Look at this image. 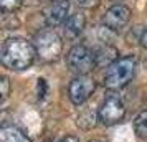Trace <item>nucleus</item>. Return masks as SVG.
<instances>
[{"label":"nucleus","instance_id":"f257e3e1","mask_svg":"<svg viewBox=\"0 0 147 142\" xmlns=\"http://www.w3.org/2000/svg\"><path fill=\"white\" fill-rule=\"evenodd\" d=\"M36 58L35 45L23 38H8L0 50L2 65L12 71H23L33 65Z\"/></svg>","mask_w":147,"mask_h":142},{"label":"nucleus","instance_id":"f03ea898","mask_svg":"<svg viewBox=\"0 0 147 142\" xmlns=\"http://www.w3.org/2000/svg\"><path fill=\"white\" fill-rule=\"evenodd\" d=\"M136 75V58L122 56L117 58L111 66H107L104 75V86L111 91H117L127 86Z\"/></svg>","mask_w":147,"mask_h":142},{"label":"nucleus","instance_id":"7ed1b4c3","mask_svg":"<svg viewBox=\"0 0 147 142\" xmlns=\"http://www.w3.org/2000/svg\"><path fill=\"white\" fill-rule=\"evenodd\" d=\"M35 50L43 63H53L63 51V41L53 28H45L35 36Z\"/></svg>","mask_w":147,"mask_h":142},{"label":"nucleus","instance_id":"20e7f679","mask_svg":"<svg viewBox=\"0 0 147 142\" xmlns=\"http://www.w3.org/2000/svg\"><path fill=\"white\" fill-rule=\"evenodd\" d=\"M66 65L69 68V71L76 73L78 76L88 75L96 66L94 51H91L84 45H74L66 55Z\"/></svg>","mask_w":147,"mask_h":142},{"label":"nucleus","instance_id":"39448f33","mask_svg":"<svg viewBox=\"0 0 147 142\" xmlns=\"http://www.w3.org/2000/svg\"><path fill=\"white\" fill-rule=\"evenodd\" d=\"M124 116H126V106L122 99L117 94H109L98 111V121L104 126H114L122 121Z\"/></svg>","mask_w":147,"mask_h":142},{"label":"nucleus","instance_id":"423d86ee","mask_svg":"<svg viewBox=\"0 0 147 142\" xmlns=\"http://www.w3.org/2000/svg\"><path fill=\"white\" fill-rule=\"evenodd\" d=\"M96 89V81H94L91 76L83 75V76H76L73 81L69 83V88H68V96L74 106H81L83 102H86L91 94Z\"/></svg>","mask_w":147,"mask_h":142},{"label":"nucleus","instance_id":"0eeeda50","mask_svg":"<svg viewBox=\"0 0 147 142\" xmlns=\"http://www.w3.org/2000/svg\"><path fill=\"white\" fill-rule=\"evenodd\" d=\"M129 20H131V10L122 3H117V5L107 8L102 17L104 27H107V30H114V32L124 28L129 23Z\"/></svg>","mask_w":147,"mask_h":142},{"label":"nucleus","instance_id":"6e6552de","mask_svg":"<svg viewBox=\"0 0 147 142\" xmlns=\"http://www.w3.org/2000/svg\"><path fill=\"white\" fill-rule=\"evenodd\" d=\"M68 12H69V2L68 0H56L47 10V23L50 27H56V25L65 23L69 17Z\"/></svg>","mask_w":147,"mask_h":142},{"label":"nucleus","instance_id":"1a4fd4ad","mask_svg":"<svg viewBox=\"0 0 147 142\" xmlns=\"http://www.w3.org/2000/svg\"><path fill=\"white\" fill-rule=\"evenodd\" d=\"M86 25V18L81 12H76V13L69 15L68 20L65 22V32H66L69 36H78V35L83 32V28Z\"/></svg>","mask_w":147,"mask_h":142},{"label":"nucleus","instance_id":"9d476101","mask_svg":"<svg viewBox=\"0 0 147 142\" xmlns=\"http://www.w3.org/2000/svg\"><path fill=\"white\" fill-rule=\"evenodd\" d=\"M94 58H96V66H102V65L111 66L117 60V50L109 46V45H104L94 51Z\"/></svg>","mask_w":147,"mask_h":142},{"label":"nucleus","instance_id":"9b49d317","mask_svg":"<svg viewBox=\"0 0 147 142\" xmlns=\"http://www.w3.org/2000/svg\"><path fill=\"white\" fill-rule=\"evenodd\" d=\"M0 142H32L15 126H3L0 129Z\"/></svg>","mask_w":147,"mask_h":142},{"label":"nucleus","instance_id":"f8f14e48","mask_svg":"<svg viewBox=\"0 0 147 142\" xmlns=\"http://www.w3.org/2000/svg\"><path fill=\"white\" fill-rule=\"evenodd\" d=\"M134 131L140 139H147V111H142L134 119Z\"/></svg>","mask_w":147,"mask_h":142},{"label":"nucleus","instance_id":"ddd939ff","mask_svg":"<svg viewBox=\"0 0 147 142\" xmlns=\"http://www.w3.org/2000/svg\"><path fill=\"white\" fill-rule=\"evenodd\" d=\"M8 94H10V81H8L7 76H2V81H0V99H2V102L7 101Z\"/></svg>","mask_w":147,"mask_h":142},{"label":"nucleus","instance_id":"4468645a","mask_svg":"<svg viewBox=\"0 0 147 142\" xmlns=\"http://www.w3.org/2000/svg\"><path fill=\"white\" fill-rule=\"evenodd\" d=\"M22 2L23 0H0V5L3 12H13L22 5Z\"/></svg>","mask_w":147,"mask_h":142},{"label":"nucleus","instance_id":"2eb2a0df","mask_svg":"<svg viewBox=\"0 0 147 142\" xmlns=\"http://www.w3.org/2000/svg\"><path fill=\"white\" fill-rule=\"evenodd\" d=\"M38 98H43V96L48 93V84H47V79H43V78H40L38 79Z\"/></svg>","mask_w":147,"mask_h":142},{"label":"nucleus","instance_id":"dca6fc26","mask_svg":"<svg viewBox=\"0 0 147 142\" xmlns=\"http://www.w3.org/2000/svg\"><path fill=\"white\" fill-rule=\"evenodd\" d=\"M80 7H83V8H93V7H96L98 5V2L99 0H74Z\"/></svg>","mask_w":147,"mask_h":142},{"label":"nucleus","instance_id":"f3484780","mask_svg":"<svg viewBox=\"0 0 147 142\" xmlns=\"http://www.w3.org/2000/svg\"><path fill=\"white\" fill-rule=\"evenodd\" d=\"M140 45L144 48H147V28L142 32V35H140Z\"/></svg>","mask_w":147,"mask_h":142},{"label":"nucleus","instance_id":"a211bd4d","mask_svg":"<svg viewBox=\"0 0 147 142\" xmlns=\"http://www.w3.org/2000/svg\"><path fill=\"white\" fill-rule=\"evenodd\" d=\"M60 142H80V139H78L76 135H66V137H63Z\"/></svg>","mask_w":147,"mask_h":142},{"label":"nucleus","instance_id":"6ab92c4d","mask_svg":"<svg viewBox=\"0 0 147 142\" xmlns=\"http://www.w3.org/2000/svg\"><path fill=\"white\" fill-rule=\"evenodd\" d=\"M89 142H101V141H89Z\"/></svg>","mask_w":147,"mask_h":142},{"label":"nucleus","instance_id":"aec40b11","mask_svg":"<svg viewBox=\"0 0 147 142\" xmlns=\"http://www.w3.org/2000/svg\"><path fill=\"white\" fill-rule=\"evenodd\" d=\"M51 2H56V0H51Z\"/></svg>","mask_w":147,"mask_h":142}]
</instances>
